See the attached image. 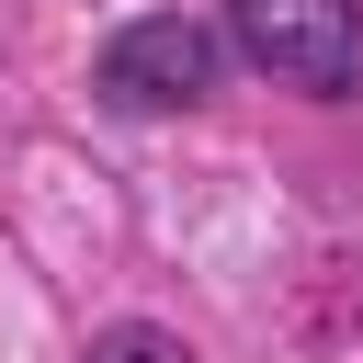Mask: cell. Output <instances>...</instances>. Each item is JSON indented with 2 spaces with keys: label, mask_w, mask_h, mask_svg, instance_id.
I'll return each instance as SVG.
<instances>
[{
  "label": "cell",
  "mask_w": 363,
  "mask_h": 363,
  "mask_svg": "<svg viewBox=\"0 0 363 363\" xmlns=\"http://www.w3.org/2000/svg\"><path fill=\"white\" fill-rule=\"evenodd\" d=\"M79 363H204V352H193L182 329H147V318H125V329H102Z\"/></svg>",
  "instance_id": "3957f363"
},
{
  "label": "cell",
  "mask_w": 363,
  "mask_h": 363,
  "mask_svg": "<svg viewBox=\"0 0 363 363\" xmlns=\"http://www.w3.org/2000/svg\"><path fill=\"white\" fill-rule=\"evenodd\" d=\"M227 45L306 102L363 91V0H227Z\"/></svg>",
  "instance_id": "6da1fadb"
},
{
  "label": "cell",
  "mask_w": 363,
  "mask_h": 363,
  "mask_svg": "<svg viewBox=\"0 0 363 363\" xmlns=\"http://www.w3.org/2000/svg\"><path fill=\"white\" fill-rule=\"evenodd\" d=\"M216 68H227V45L193 23V11H147V23H125L113 45H102V102H125V113H182V102H204L216 91Z\"/></svg>",
  "instance_id": "7a4b0ae2"
}]
</instances>
